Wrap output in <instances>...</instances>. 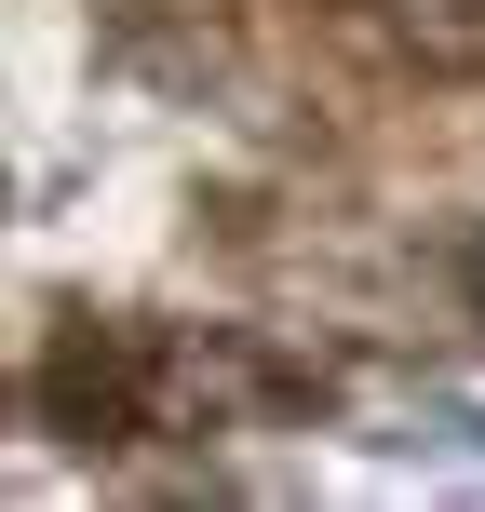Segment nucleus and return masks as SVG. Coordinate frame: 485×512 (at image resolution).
Returning <instances> with one entry per match:
<instances>
[{
  "label": "nucleus",
  "instance_id": "obj_1",
  "mask_svg": "<svg viewBox=\"0 0 485 512\" xmlns=\"http://www.w3.org/2000/svg\"><path fill=\"white\" fill-rule=\"evenodd\" d=\"M472 283H485V256H472Z\"/></svg>",
  "mask_w": 485,
  "mask_h": 512
}]
</instances>
